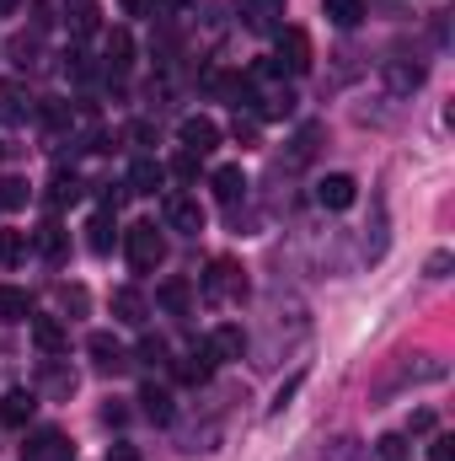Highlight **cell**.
<instances>
[{"instance_id":"obj_1","label":"cell","mask_w":455,"mask_h":461,"mask_svg":"<svg viewBox=\"0 0 455 461\" xmlns=\"http://www.w3.org/2000/svg\"><path fill=\"white\" fill-rule=\"evenodd\" d=\"M123 252H129V268L134 274H156L166 263V236L150 226V221H139V226L123 230Z\"/></svg>"},{"instance_id":"obj_2","label":"cell","mask_w":455,"mask_h":461,"mask_svg":"<svg viewBox=\"0 0 455 461\" xmlns=\"http://www.w3.org/2000/svg\"><path fill=\"white\" fill-rule=\"evenodd\" d=\"M273 65H279V76L290 70V76H306L311 70V38L300 32V27H279V54H273Z\"/></svg>"},{"instance_id":"obj_3","label":"cell","mask_w":455,"mask_h":461,"mask_svg":"<svg viewBox=\"0 0 455 461\" xmlns=\"http://www.w3.org/2000/svg\"><path fill=\"white\" fill-rule=\"evenodd\" d=\"M204 295H210V301H241V295H246V279H241V268H236L230 258H215V263H210Z\"/></svg>"},{"instance_id":"obj_4","label":"cell","mask_w":455,"mask_h":461,"mask_svg":"<svg viewBox=\"0 0 455 461\" xmlns=\"http://www.w3.org/2000/svg\"><path fill=\"white\" fill-rule=\"evenodd\" d=\"M236 16L246 32H279L284 27V0H236Z\"/></svg>"},{"instance_id":"obj_5","label":"cell","mask_w":455,"mask_h":461,"mask_svg":"<svg viewBox=\"0 0 455 461\" xmlns=\"http://www.w3.org/2000/svg\"><path fill=\"white\" fill-rule=\"evenodd\" d=\"M22 461H76V446H70L59 429H38V435H27Z\"/></svg>"},{"instance_id":"obj_6","label":"cell","mask_w":455,"mask_h":461,"mask_svg":"<svg viewBox=\"0 0 455 461\" xmlns=\"http://www.w3.org/2000/svg\"><path fill=\"white\" fill-rule=\"evenodd\" d=\"M177 140H183L188 156H210V150L220 145V123H215V118H183Z\"/></svg>"},{"instance_id":"obj_7","label":"cell","mask_w":455,"mask_h":461,"mask_svg":"<svg viewBox=\"0 0 455 461\" xmlns=\"http://www.w3.org/2000/svg\"><path fill=\"white\" fill-rule=\"evenodd\" d=\"M166 226L183 230V236H199V230H204V210H199V199H188V194H166Z\"/></svg>"},{"instance_id":"obj_8","label":"cell","mask_w":455,"mask_h":461,"mask_svg":"<svg viewBox=\"0 0 455 461\" xmlns=\"http://www.w3.org/2000/svg\"><path fill=\"white\" fill-rule=\"evenodd\" d=\"M353 194H359V183H353L348 172H333V177L317 183V204H322V210H348Z\"/></svg>"},{"instance_id":"obj_9","label":"cell","mask_w":455,"mask_h":461,"mask_svg":"<svg viewBox=\"0 0 455 461\" xmlns=\"http://www.w3.org/2000/svg\"><path fill=\"white\" fill-rule=\"evenodd\" d=\"M86 348H92V359H97V370H103V375L129 370V354H123V344H118L113 333H92V339H86Z\"/></svg>"},{"instance_id":"obj_10","label":"cell","mask_w":455,"mask_h":461,"mask_svg":"<svg viewBox=\"0 0 455 461\" xmlns=\"http://www.w3.org/2000/svg\"><path fill=\"white\" fill-rule=\"evenodd\" d=\"M204 348L215 354V365H220V359H241V354H246V333H241L236 322H226V328H215V333L204 339Z\"/></svg>"},{"instance_id":"obj_11","label":"cell","mask_w":455,"mask_h":461,"mask_svg":"<svg viewBox=\"0 0 455 461\" xmlns=\"http://www.w3.org/2000/svg\"><path fill=\"white\" fill-rule=\"evenodd\" d=\"M210 375H215V354H210L204 344L193 348L188 359H177V381H188V386H204Z\"/></svg>"},{"instance_id":"obj_12","label":"cell","mask_w":455,"mask_h":461,"mask_svg":"<svg viewBox=\"0 0 455 461\" xmlns=\"http://www.w3.org/2000/svg\"><path fill=\"white\" fill-rule=\"evenodd\" d=\"M210 188H215L220 204H241V194H246V172H241V167H215Z\"/></svg>"},{"instance_id":"obj_13","label":"cell","mask_w":455,"mask_h":461,"mask_svg":"<svg viewBox=\"0 0 455 461\" xmlns=\"http://www.w3.org/2000/svg\"><path fill=\"white\" fill-rule=\"evenodd\" d=\"M161 177H166V172H161V161H134L123 188H129V194H139V199H150V194L161 188Z\"/></svg>"},{"instance_id":"obj_14","label":"cell","mask_w":455,"mask_h":461,"mask_svg":"<svg viewBox=\"0 0 455 461\" xmlns=\"http://www.w3.org/2000/svg\"><path fill=\"white\" fill-rule=\"evenodd\" d=\"M139 408H145V419H156V424H172V392H166V386L145 381V386H139Z\"/></svg>"},{"instance_id":"obj_15","label":"cell","mask_w":455,"mask_h":461,"mask_svg":"<svg viewBox=\"0 0 455 461\" xmlns=\"http://www.w3.org/2000/svg\"><path fill=\"white\" fill-rule=\"evenodd\" d=\"M113 317L118 322H129V328H139V322L150 317V306H145L139 290H113Z\"/></svg>"},{"instance_id":"obj_16","label":"cell","mask_w":455,"mask_h":461,"mask_svg":"<svg viewBox=\"0 0 455 461\" xmlns=\"http://www.w3.org/2000/svg\"><path fill=\"white\" fill-rule=\"evenodd\" d=\"M32 408H38V397H32L27 386H16V392H5V402H0V419H5V424H27Z\"/></svg>"},{"instance_id":"obj_17","label":"cell","mask_w":455,"mask_h":461,"mask_svg":"<svg viewBox=\"0 0 455 461\" xmlns=\"http://www.w3.org/2000/svg\"><path fill=\"white\" fill-rule=\"evenodd\" d=\"M0 317H5V322H27V317H32V295L16 290V285H0Z\"/></svg>"},{"instance_id":"obj_18","label":"cell","mask_w":455,"mask_h":461,"mask_svg":"<svg viewBox=\"0 0 455 461\" xmlns=\"http://www.w3.org/2000/svg\"><path fill=\"white\" fill-rule=\"evenodd\" d=\"M86 230H92V236H86V247H92L97 258H108V252H113V210H97Z\"/></svg>"},{"instance_id":"obj_19","label":"cell","mask_w":455,"mask_h":461,"mask_svg":"<svg viewBox=\"0 0 455 461\" xmlns=\"http://www.w3.org/2000/svg\"><path fill=\"white\" fill-rule=\"evenodd\" d=\"M32 339H38V348H43V354H59V348L70 344V333H65L54 317H32Z\"/></svg>"},{"instance_id":"obj_20","label":"cell","mask_w":455,"mask_h":461,"mask_svg":"<svg viewBox=\"0 0 455 461\" xmlns=\"http://www.w3.org/2000/svg\"><path fill=\"white\" fill-rule=\"evenodd\" d=\"M322 11H327L333 27H359L364 22V0H322Z\"/></svg>"},{"instance_id":"obj_21","label":"cell","mask_w":455,"mask_h":461,"mask_svg":"<svg viewBox=\"0 0 455 461\" xmlns=\"http://www.w3.org/2000/svg\"><path fill=\"white\" fill-rule=\"evenodd\" d=\"M76 199H81V177H76V172H54V183H49V204L65 210V204H76Z\"/></svg>"},{"instance_id":"obj_22","label":"cell","mask_w":455,"mask_h":461,"mask_svg":"<svg viewBox=\"0 0 455 461\" xmlns=\"http://www.w3.org/2000/svg\"><path fill=\"white\" fill-rule=\"evenodd\" d=\"M27 230H0V268H22V258H27Z\"/></svg>"},{"instance_id":"obj_23","label":"cell","mask_w":455,"mask_h":461,"mask_svg":"<svg viewBox=\"0 0 455 461\" xmlns=\"http://www.w3.org/2000/svg\"><path fill=\"white\" fill-rule=\"evenodd\" d=\"M22 118H27V97H22V86L0 81V123H22Z\"/></svg>"},{"instance_id":"obj_24","label":"cell","mask_w":455,"mask_h":461,"mask_svg":"<svg viewBox=\"0 0 455 461\" xmlns=\"http://www.w3.org/2000/svg\"><path fill=\"white\" fill-rule=\"evenodd\" d=\"M156 301H161L166 312H188V306H193V285H188V279H166Z\"/></svg>"},{"instance_id":"obj_25","label":"cell","mask_w":455,"mask_h":461,"mask_svg":"<svg viewBox=\"0 0 455 461\" xmlns=\"http://www.w3.org/2000/svg\"><path fill=\"white\" fill-rule=\"evenodd\" d=\"M134 65V43H129V32H108V70L123 76Z\"/></svg>"},{"instance_id":"obj_26","label":"cell","mask_w":455,"mask_h":461,"mask_svg":"<svg viewBox=\"0 0 455 461\" xmlns=\"http://www.w3.org/2000/svg\"><path fill=\"white\" fill-rule=\"evenodd\" d=\"M32 247H38L43 258H54V263H59V258H65V230L54 226V221H49V226H38V236H32Z\"/></svg>"},{"instance_id":"obj_27","label":"cell","mask_w":455,"mask_h":461,"mask_svg":"<svg viewBox=\"0 0 455 461\" xmlns=\"http://www.w3.org/2000/svg\"><path fill=\"white\" fill-rule=\"evenodd\" d=\"M386 81H391V92H413V86H424V65H386Z\"/></svg>"},{"instance_id":"obj_28","label":"cell","mask_w":455,"mask_h":461,"mask_svg":"<svg viewBox=\"0 0 455 461\" xmlns=\"http://www.w3.org/2000/svg\"><path fill=\"white\" fill-rule=\"evenodd\" d=\"M70 32H97V5L92 0H76L70 5Z\"/></svg>"},{"instance_id":"obj_29","label":"cell","mask_w":455,"mask_h":461,"mask_svg":"<svg viewBox=\"0 0 455 461\" xmlns=\"http://www.w3.org/2000/svg\"><path fill=\"white\" fill-rule=\"evenodd\" d=\"M290 113H295V92H268L257 118H290Z\"/></svg>"},{"instance_id":"obj_30","label":"cell","mask_w":455,"mask_h":461,"mask_svg":"<svg viewBox=\"0 0 455 461\" xmlns=\"http://www.w3.org/2000/svg\"><path fill=\"white\" fill-rule=\"evenodd\" d=\"M27 194H32V188H27L22 177H5V183H0V210H22Z\"/></svg>"},{"instance_id":"obj_31","label":"cell","mask_w":455,"mask_h":461,"mask_svg":"<svg viewBox=\"0 0 455 461\" xmlns=\"http://www.w3.org/2000/svg\"><path fill=\"white\" fill-rule=\"evenodd\" d=\"M375 456L380 461H407V435H380V440H375Z\"/></svg>"},{"instance_id":"obj_32","label":"cell","mask_w":455,"mask_h":461,"mask_svg":"<svg viewBox=\"0 0 455 461\" xmlns=\"http://www.w3.org/2000/svg\"><path fill=\"white\" fill-rule=\"evenodd\" d=\"M139 359H145V365H161V359H166V339L145 333V339H139Z\"/></svg>"},{"instance_id":"obj_33","label":"cell","mask_w":455,"mask_h":461,"mask_svg":"<svg viewBox=\"0 0 455 461\" xmlns=\"http://www.w3.org/2000/svg\"><path fill=\"white\" fill-rule=\"evenodd\" d=\"M172 172H177L183 183H193V177H199V156H188V150H183V156L172 161Z\"/></svg>"},{"instance_id":"obj_34","label":"cell","mask_w":455,"mask_h":461,"mask_svg":"<svg viewBox=\"0 0 455 461\" xmlns=\"http://www.w3.org/2000/svg\"><path fill=\"white\" fill-rule=\"evenodd\" d=\"M429 461H455V440L451 435H440V440L429 446Z\"/></svg>"},{"instance_id":"obj_35","label":"cell","mask_w":455,"mask_h":461,"mask_svg":"<svg viewBox=\"0 0 455 461\" xmlns=\"http://www.w3.org/2000/svg\"><path fill=\"white\" fill-rule=\"evenodd\" d=\"M236 140L241 145H257V118H236Z\"/></svg>"},{"instance_id":"obj_36","label":"cell","mask_w":455,"mask_h":461,"mask_svg":"<svg viewBox=\"0 0 455 461\" xmlns=\"http://www.w3.org/2000/svg\"><path fill=\"white\" fill-rule=\"evenodd\" d=\"M445 274H451V252H434L429 258V279H445Z\"/></svg>"},{"instance_id":"obj_37","label":"cell","mask_w":455,"mask_h":461,"mask_svg":"<svg viewBox=\"0 0 455 461\" xmlns=\"http://www.w3.org/2000/svg\"><path fill=\"white\" fill-rule=\"evenodd\" d=\"M123 5V16H145V11H156V0H118Z\"/></svg>"},{"instance_id":"obj_38","label":"cell","mask_w":455,"mask_h":461,"mask_svg":"<svg viewBox=\"0 0 455 461\" xmlns=\"http://www.w3.org/2000/svg\"><path fill=\"white\" fill-rule=\"evenodd\" d=\"M434 429V413H413V435H429Z\"/></svg>"},{"instance_id":"obj_39","label":"cell","mask_w":455,"mask_h":461,"mask_svg":"<svg viewBox=\"0 0 455 461\" xmlns=\"http://www.w3.org/2000/svg\"><path fill=\"white\" fill-rule=\"evenodd\" d=\"M108 461H139V451H134V446H113V451H108Z\"/></svg>"},{"instance_id":"obj_40","label":"cell","mask_w":455,"mask_h":461,"mask_svg":"<svg viewBox=\"0 0 455 461\" xmlns=\"http://www.w3.org/2000/svg\"><path fill=\"white\" fill-rule=\"evenodd\" d=\"M123 419H129V413H123L118 402H108V408H103V424H123Z\"/></svg>"},{"instance_id":"obj_41","label":"cell","mask_w":455,"mask_h":461,"mask_svg":"<svg viewBox=\"0 0 455 461\" xmlns=\"http://www.w3.org/2000/svg\"><path fill=\"white\" fill-rule=\"evenodd\" d=\"M16 11V0H0V16H11Z\"/></svg>"},{"instance_id":"obj_42","label":"cell","mask_w":455,"mask_h":461,"mask_svg":"<svg viewBox=\"0 0 455 461\" xmlns=\"http://www.w3.org/2000/svg\"><path fill=\"white\" fill-rule=\"evenodd\" d=\"M166 5H188V0H166Z\"/></svg>"}]
</instances>
